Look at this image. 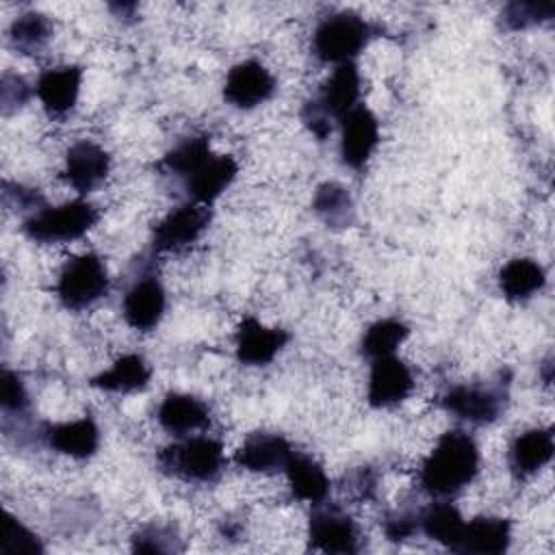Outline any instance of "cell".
Returning <instances> with one entry per match:
<instances>
[{
	"label": "cell",
	"instance_id": "cell-36",
	"mask_svg": "<svg viewBox=\"0 0 555 555\" xmlns=\"http://www.w3.org/2000/svg\"><path fill=\"white\" fill-rule=\"evenodd\" d=\"M4 202L20 210H30V215L46 206L37 189H26L22 184H9V182H4Z\"/></svg>",
	"mask_w": 555,
	"mask_h": 555
},
{
	"label": "cell",
	"instance_id": "cell-3",
	"mask_svg": "<svg viewBox=\"0 0 555 555\" xmlns=\"http://www.w3.org/2000/svg\"><path fill=\"white\" fill-rule=\"evenodd\" d=\"M375 26L353 11H338L323 17L312 33V52L323 63H353L375 37Z\"/></svg>",
	"mask_w": 555,
	"mask_h": 555
},
{
	"label": "cell",
	"instance_id": "cell-19",
	"mask_svg": "<svg viewBox=\"0 0 555 555\" xmlns=\"http://www.w3.org/2000/svg\"><path fill=\"white\" fill-rule=\"evenodd\" d=\"M293 453L295 451L284 436L271 431H256L247 436L245 442L238 447L234 462L249 473H278L284 470Z\"/></svg>",
	"mask_w": 555,
	"mask_h": 555
},
{
	"label": "cell",
	"instance_id": "cell-18",
	"mask_svg": "<svg viewBox=\"0 0 555 555\" xmlns=\"http://www.w3.org/2000/svg\"><path fill=\"white\" fill-rule=\"evenodd\" d=\"M236 173L238 165L230 154H212L199 169H195L182 182L191 202L208 206L232 186Z\"/></svg>",
	"mask_w": 555,
	"mask_h": 555
},
{
	"label": "cell",
	"instance_id": "cell-35",
	"mask_svg": "<svg viewBox=\"0 0 555 555\" xmlns=\"http://www.w3.org/2000/svg\"><path fill=\"white\" fill-rule=\"evenodd\" d=\"M0 98H2V111H4V115H9L11 111H17L28 102L30 87L22 76L4 74L2 85H0Z\"/></svg>",
	"mask_w": 555,
	"mask_h": 555
},
{
	"label": "cell",
	"instance_id": "cell-26",
	"mask_svg": "<svg viewBox=\"0 0 555 555\" xmlns=\"http://www.w3.org/2000/svg\"><path fill=\"white\" fill-rule=\"evenodd\" d=\"M464 518L457 512L455 505L447 501H436L427 505L421 516H418V529L431 538L434 542L444 544L447 548H453L462 529H464Z\"/></svg>",
	"mask_w": 555,
	"mask_h": 555
},
{
	"label": "cell",
	"instance_id": "cell-11",
	"mask_svg": "<svg viewBox=\"0 0 555 555\" xmlns=\"http://www.w3.org/2000/svg\"><path fill=\"white\" fill-rule=\"evenodd\" d=\"M379 145V121L371 108L358 104L340 119V160L349 169H364Z\"/></svg>",
	"mask_w": 555,
	"mask_h": 555
},
{
	"label": "cell",
	"instance_id": "cell-37",
	"mask_svg": "<svg viewBox=\"0 0 555 555\" xmlns=\"http://www.w3.org/2000/svg\"><path fill=\"white\" fill-rule=\"evenodd\" d=\"M384 531L388 540H405L418 531V516L408 512H395L384 520Z\"/></svg>",
	"mask_w": 555,
	"mask_h": 555
},
{
	"label": "cell",
	"instance_id": "cell-12",
	"mask_svg": "<svg viewBox=\"0 0 555 555\" xmlns=\"http://www.w3.org/2000/svg\"><path fill=\"white\" fill-rule=\"evenodd\" d=\"M414 390V375L410 366L397 356L371 360L366 399L373 408H392L410 397Z\"/></svg>",
	"mask_w": 555,
	"mask_h": 555
},
{
	"label": "cell",
	"instance_id": "cell-4",
	"mask_svg": "<svg viewBox=\"0 0 555 555\" xmlns=\"http://www.w3.org/2000/svg\"><path fill=\"white\" fill-rule=\"evenodd\" d=\"M156 462L160 470L171 477L195 483H210L223 473L225 455L219 440L210 436H191L165 447Z\"/></svg>",
	"mask_w": 555,
	"mask_h": 555
},
{
	"label": "cell",
	"instance_id": "cell-16",
	"mask_svg": "<svg viewBox=\"0 0 555 555\" xmlns=\"http://www.w3.org/2000/svg\"><path fill=\"white\" fill-rule=\"evenodd\" d=\"M82 87V69L78 65H56L46 69L35 93L50 117H65L78 102Z\"/></svg>",
	"mask_w": 555,
	"mask_h": 555
},
{
	"label": "cell",
	"instance_id": "cell-29",
	"mask_svg": "<svg viewBox=\"0 0 555 555\" xmlns=\"http://www.w3.org/2000/svg\"><path fill=\"white\" fill-rule=\"evenodd\" d=\"M410 327L399 319H379L371 323L360 340V351L369 360L395 356L399 345L408 338Z\"/></svg>",
	"mask_w": 555,
	"mask_h": 555
},
{
	"label": "cell",
	"instance_id": "cell-14",
	"mask_svg": "<svg viewBox=\"0 0 555 555\" xmlns=\"http://www.w3.org/2000/svg\"><path fill=\"white\" fill-rule=\"evenodd\" d=\"M108 171H111L108 152L89 139L76 141L65 154L63 178L72 189H76L82 195L98 189L106 180Z\"/></svg>",
	"mask_w": 555,
	"mask_h": 555
},
{
	"label": "cell",
	"instance_id": "cell-27",
	"mask_svg": "<svg viewBox=\"0 0 555 555\" xmlns=\"http://www.w3.org/2000/svg\"><path fill=\"white\" fill-rule=\"evenodd\" d=\"M54 26L48 15L39 11H26L17 15L9 28V39L22 54H37L52 39Z\"/></svg>",
	"mask_w": 555,
	"mask_h": 555
},
{
	"label": "cell",
	"instance_id": "cell-25",
	"mask_svg": "<svg viewBox=\"0 0 555 555\" xmlns=\"http://www.w3.org/2000/svg\"><path fill=\"white\" fill-rule=\"evenodd\" d=\"M293 496L310 503L312 507L323 503L330 494V479L319 462L304 453H293L284 466Z\"/></svg>",
	"mask_w": 555,
	"mask_h": 555
},
{
	"label": "cell",
	"instance_id": "cell-30",
	"mask_svg": "<svg viewBox=\"0 0 555 555\" xmlns=\"http://www.w3.org/2000/svg\"><path fill=\"white\" fill-rule=\"evenodd\" d=\"M312 210L327 225H349L353 221V202L349 191L338 182H323L312 197Z\"/></svg>",
	"mask_w": 555,
	"mask_h": 555
},
{
	"label": "cell",
	"instance_id": "cell-33",
	"mask_svg": "<svg viewBox=\"0 0 555 555\" xmlns=\"http://www.w3.org/2000/svg\"><path fill=\"white\" fill-rule=\"evenodd\" d=\"M180 538L171 527L165 525H147L132 535V551L141 553H171L180 551Z\"/></svg>",
	"mask_w": 555,
	"mask_h": 555
},
{
	"label": "cell",
	"instance_id": "cell-6",
	"mask_svg": "<svg viewBox=\"0 0 555 555\" xmlns=\"http://www.w3.org/2000/svg\"><path fill=\"white\" fill-rule=\"evenodd\" d=\"M111 286L104 260L93 254H78L69 258L56 280V297L67 310H85L106 297Z\"/></svg>",
	"mask_w": 555,
	"mask_h": 555
},
{
	"label": "cell",
	"instance_id": "cell-8",
	"mask_svg": "<svg viewBox=\"0 0 555 555\" xmlns=\"http://www.w3.org/2000/svg\"><path fill=\"white\" fill-rule=\"evenodd\" d=\"M208 206L189 202L169 210L152 230V249L156 254H176L193 245L210 225Z\"/></svg>",
	"mask_w": 555,
	"mask_h": 555
},
{
	"label": "cell",
	"instance_id": "cell-24",
	"mask_svg": "<svg viewBox=\"0 0 555 555\" xmlns=\"http://www.w3.org/2000/svg\"><path fill=\"white\" fill-rule=\"evenodd\" d=\"M546 284L544 267L533 258H512L499 271V291L505 299L520 304L538 295Z\"/></svg>",
	"mask_w": 555,
	"mask_h": 555
},
{
	"label": "cell",
	"instance_id": "cell-1",
	"mask_svg": "<svg viewBox=\"0 0 555 555\" xmlns=\"http://www.w3.org/2000/svg\"><path fill=\"white\" fill-rule=\"evenodd\" d=\"M479 447L462 429L444 431L429 455L423 460L418 481L431 496H453L468 488L479 473Z\"/></svg>",
	"mask_w": 555,
	"mask_h": 555
},
{
	"label": "cell",
	"instance_id": "cell-22",
	"mask_svg": "<svg viewBox=\"0 0 555 555\" xmlns=\"http://www.w3.org/2000/svg\"><path fill=\"white\" fill-rule=\"evenodd\" d=\"M43 438L50 449L74 460H87L100 447V429L91 416L48 425Z\"/></svg>",
	"mask_w": 555,
	"mask_h": 555
},
{
	"label": "cell",
	"instance_id": "cell-23",
	"mask_svg": "<svg viewBox=\"0 0 555 555\" xmlns=\"http://www.w3.org/2000/svg\"><path fill=\"white\" fill-rule=\"evenodd\" d=\"M150 377H152V366L147 364V360L139 353H126L117 358L106 371L91 377L89 384L104 392L124 395V392L143 390L150 384Z\"/></svg>",
	"mask_w": 555,
	"mask_h": 555
},
{
	"label": "cell",
	"instance_id": "cell-38",
	"mask_svg": "<svg viewBox=\"0 0 555 555\" xmlns=\"http://www.w3.org/2000/svg\"><path fill=\"white\" fill-rule=\"evenodd\" d=\"M111 9L115 11V15L117 17H126V15H132L134 11H137V4H132V2H128V4H111Z\"/></svg>",
	"mask_w": 555,
	"mask_h": 555
},
{
	"label": "cell",
	"instance_id": "cell-13",
	"mask_svg": "<svg viewBox=\"0 0 555 555\" xmlns=\"http://www.w3.org/2000/svg\"><path fill=\"white\" fill-rule=\"evenodd\" d=\"M165 306H167V295L160 280L152 273H145L137 278L126 291L121 301V314L132 330L150 332L160 323L165 314Z\"/></svg>",
	"mask_w": 555,
	"mask_h": 555
},
{
	"label": "cell",
	"instance_id": "cell-9",
	"mask_svg": "<svg viewBox=\"0 0 555 555\" xmlns=\"http://www.w3.org/2000/svg\"><path fill=\"white\" fill-rule=\"evenodd\" d=\"M308 540L314 551L351 555L360 551V531L351 516L334 505L319 503L310 514Z\"/></svg>",
	"mask_w": 555,
	"mask_h": 555
},
{
	"label": "cell",
	"instance_id": "cell-2",
	"mask_svg": "<svg viewBox=\"0 0 555 555\" xmlns=\"http://www.w3.org/2000/svg\"><path fill=\"white\" fill-rule=\"evenodd\" d=\"M362 91V76L356 63L336 65V69L321 85L317 98L306 102L301 111L304 124L317 139H327L332 132V119H343L358 106Z\"/></svg>",
	"mask_w": 555,
	"mask_h": 555
},
{
	"label": "cell",
	"instance_id": "cell-15",
	"mask_svg": "<svg viewBox=\"0 0 555 555\" xmlns=\"http://www.w3.org/2000/svg\"><path fill=\"white\" fill-rule=\"evenodd\" d=\"M288 343V334L280 327H267L254 317H245L234 334V353L241 364L264 366Z\"/></svg>",
	"mask_w": 555,
	"mask_h": 555
},
{
	"label": "cell",
	"instance_id": "cell-20",
	"mask_svg": "<svg viewBox=\"0 0 555 555\" xmlns=\"http://www.w3.org/2000/svg\"><path fill=\"white\" fill-rule=\"evenodd\" d=\"M512 525L501 516H477L464 522V529L451 551L499 555L509 548Z\"/></svg>",
	"mask_w": 555,
	"mask_h": 555
},
{
	"label": "cell",
	"instance_id": "cell-31",
	"mask_svg": "<svg viewBox=\"0 0 555 555\" xmlns=\"http://www.w3.org/2000/svg\"><path fill=\"white\" fill-rule=\"evenodd\" d=\"M553 13L555 4L551 2H509L501 11V22L509 30H525L548 22Z\"/></svg>",
	"mask_w": 555,
	"mask_h": 555
},
{
	"label": "cell",
	"instance_id": "cell-10",
	"mask_svg": "<svg viewBox=\"0 0 555 555\" xmlns=\"http://www.w3.org/2000/svg\"><path fill=\"white\" fill-rule=\"evenodd\" d=\"M275 91V78L264 63L256 59L232 65L223 82V100L241 111L264 104Z\"/></svg>",
	"mask_w": 555,
	"mask_h": 555
},
{
	"label": "cell",
	"instance_id": "cell-5",
	"mask_svg": "<svg viewBox=\"0 0 555 555\" xmlns=\"http://www.w3.org/2000/svg\"><path fill=\"white\" fill-rule=\"evenodd\" d=\"M98 208L91 202L78 197L61 206H43L41 210L28 215L22 223V230L30 241L54 245L85 236L98 223Z\"/></svg>",
	"mask_w": 555,
	"mask_h": 555
},
{
	"label": "cell",
	"instance_id": "cell-32",
	"mask_svg": "<svg viewBox=\"0 0 555 555\" xmlns=\"http://www.w3.org/2000/svg\"><path fill=\"white\" fill-rule=\"evenodd\" d=\"M2 553H43L41 540L13 514H4L2 522Z\"/></svg>",
	"mask_w": 555,
	"mask_h": 555
},
{
	"label": "cell",
	"instance_id": "cell-7",
	"mask_svg": "<svg viewBox=\"0 0 555 555\" xmlns=\"http://www.w3.org/2000/svg\"><path fill=\"white\" fill-rule=\"evenodd\" d=\"M442 408L470 425L494 423L507 403V382H486V384H457L451 386L442 399Z\"/></svg>",
	"mask_w": 555,
	"mask_h": 555
},
{
	"label": "cell",
	"instance_id": "cell-28",
	"mask_svg": "<svg viewBox=\"0 0 555 555\" xmlns=\"http://www.w3.org/2000/svg\"><path fill=\"white\" fill-rule=\"evenodd\" d=\"M212 154H215V152L210 150L208 137L195 134V137H186V139L178 141V143L165 154L160 167H163L167 173H171V176L184 180V178L191 176L195 169H199Z\"/></svg>",
	"mask_w": 555,
	"mask_h": 555
},
{
	"label": "cell",
	"instance_id": "cell-17",
	"mask_svg": "<svg viewBox=\"0 0 555 555\" xmlns=\"http://www.w3.org/2000/svg\"><path fill=\"white\" fill-rule=\"evenodd\" d=\"M555 440L551 427H533L518 434L507 451V464L516 479L538 475L553 457Z\"/></svg>",
	"mask_w": 555,
	"mask_h": 555
},
{
	"label": "cell",
	"instance_id": "cell-34",
	"mask_svg": "<svg viewBox=\"0 0 555 555\" xmlns=\"http://www.w3.org/2000/svg\"><path fill=\"white\" fill-rule=\"evenodd\" d=\"M28 392L22 377L9 369L2 371V410L7 414H22L28 408Z\"/></svg>",
	"mask_w": 555,
	"mask_h": 555
},
{
	"label": "cell",
	"instance_id": "cell-21",
	"mask_svg": "<svg viewBox=\"0 0 555 555\" xmlns=\"http://www.w3.org/2000/svg\"><path fill=\"white\" fill-rule=\"evenodd\" d=\"M160 427L173 436H189L210 423V408L195 395L169 392L156 410Z\"/></svg>",
	"mask_w": 555,
	"mask_h": 555
}]
</instances>
